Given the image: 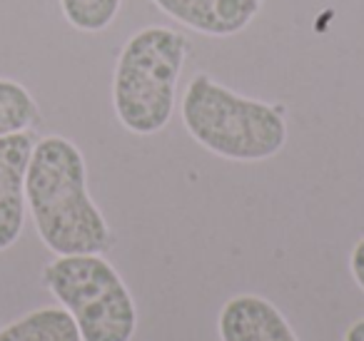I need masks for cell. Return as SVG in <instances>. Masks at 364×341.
<instances>
[{
  "instance_id": "7",
  "label": "cell",
  "mask_w": 364,
  "mask_h": 341,
  "mask_svg": "<svg viewBox=\"0 0 364 341\" xmlns=\"http://www.w3.org/2000/svg\"><path fill=\"white\" fill-rule=\"evenodd\" d=\"M223 341H299L289 321L272 301L255 294H240L220 311Z\"/></svg>"
},
{
  "instance_id": "1",
  "label": "cell",
  "mask_w": 364,
  "mask_h": 341,
  "mask_svg": "<svg viewBox=\"0 0 364 341\" xmlns=\"http://www.w3.org/2000/svg\"><path fill=\"white\" fill-rule=\"evenodd\" d=\"M26 205L53 254H100L112 244L110 227L87 192L82 152L65 137L36 142L26 172Z\"/></svg>"
},
{
  "instance_id": "2",
  "label": "cell",
  "mask_w": 364,
  "mask_h": 341,
  "mask_svg": "<svg viewBox=\"0 0 364 341\" xmlns=\"http://www.w3.org/2000/svg\"><path fill=\"white\" fill-rule=\"evenodd\" d=\"M182 122L205 150L235 162L269 160L287 142L282 107L237 95L205 72L188 82Z\"/></svg>"
},
{
  "instance_id": "3",
  "label": "cell",
  "mask_w": 364,
  "mask_h": 341,
  "mask_svg": "<svg viewBox=\"0 0 364 341\" xmlns=\"http://www.w3.org/2000/svg\"><path fill=\"white\" fill-rule=\"evenodd\" d=\"M188 53V38L162 26L142 28L122 45L112 75V105L125 130L155 135L170 122Z\"/></svg>"
},
{
  "instance_id": "12",
  "label": "cell",
  "mask_w": 364,
  "mask_h": 341,
  "mask_svg": "<svg viewBox=\"0 0 364 341\" xmlns=\"http://www.w3.org/2000/svg\"><path fill=\"white\" fill-rule=\"evenodd\" d=\"M344 341H364V319L354 321L344 334Z\"/></svg>"
},
{
  "instance_id": "8",
  "label": "cell",
  "mask_w": 364,
  "mask_h": 341,
  "mask_svg": "<svg viewBox=\"0 0 364 341\" xmlns=\"http://www.w3.org/2000/svg\"><path fill=\"white\" fill-rule=\"evenodd\" d=\"M0 341H82L77 324L68 309L43 306L0 326Z\"/></svg>"
},
{
  "instance_id": "5",
  "label": "cell",
  "mask_w": 364,
  "mask_h": 341,
  "mask_svg": "<svg viewBox=\"0 0 364 341\" xmlns=\"http://www.w3.org/2000/svg\"><path fill=\"white\" fill-rule=\"evenodd\" d=\"M31 132L0 137V251L11 249L26 224V172L31 162Z\"/></svg>"
},
{
  "instance_id": "10",
  "label": "cell",
  "mask_w": 364,
  "mask_h": 341,
  "mask_svg": "<svg viewBox=\"0 0 364 341\" xmlns=\"http://www.w3.org/2000/svg\"><path fill=\"white\" fill-rule=\"evenodd\" d=\"M122 0H60L65 21L80 33H102L115 23Z\"/></svg>"
},
{
  "instance_id": "11",
  "label": "cell",
  "mask_w": 364,
  "mask_h": 341,
  "mask_svg": "<svg viewBox=\"0 0 364 341\" xmlns=\"http://www.w3.org/2000/svg\"><path fill=\"white\" fill-rule=\"evenodd\" d=\"M349 269H352V276L359 284V289L364 291V237L354 244L352 256H349Z\"/></svg>"
},
{
  "instance_id": "9",
  "label": "cell",
  "mask_w": 364,
  "mask_h": 341,
  "mask_svg": "<svg viewBox=\"0 0 364 341\" xmlns=\"http://www.w3.org/2000/svg\"><path fill=\"white\" fill-rule=\"evenodd\" d=\"M38 102L21 82L0 77V137L28 132L38 122Z\"/></svg>"
},
{
  "instance_id": "6",
  "label": "cell",
  "mask_w": 364,
  "mask_h": 341,
  "mask_svg": "<svg viewBox=\"0 0 364 341\" xmlns=\"http://www.w3.org/2000/svg\"><path fill=\"white\" fill-rule=\"evenodd\" d=\"M165 16L203 36L230 38L242 33L262 8V0H152Z\"/></svg>"
},
{
  "instance_id": "4",
  "label": "cell",
  "mask_w": 364,
  "mask_h": 341,
  "mask_svg": "<svg viewBox=\"0 0 364 341\" xmlns=\"http://www.w3.org/2000/svg\"><path fill=\"white\" fill-rule=\"evenodd\" d=\"M43 284L75 319L82 341H130L137 314L125 281L100 254L58 256L43 269Z\"/></svg>"
}]
</instances>
